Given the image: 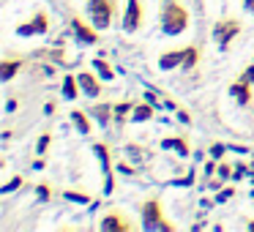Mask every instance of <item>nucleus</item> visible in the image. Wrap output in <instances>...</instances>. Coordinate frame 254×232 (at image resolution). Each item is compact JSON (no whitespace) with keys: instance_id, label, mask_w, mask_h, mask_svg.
I'll return each instance as SVG.
<instances>
[{"instance_id":"f257e3e1","label":"nucleus","mask_w":254,"mask_h":232,"mask_svg":"<svg viewBox=\"0 0 254 232\" xmlns=\"http://www.w3.org/2000/svg\"><path fill=\"white\" fill-rule=\"evenodd\" d=\"M189 28V11L178 3V0H167L161 8V30L170 36H178Z\"/></svg>"},{"instance_id":"f03ea898","label":"nucleus","mask_w":254,"mask_h":232,"mask_svg":"<svg viewBox=\"0 0 254 232\" xmlns=\"http://www.w3.org/2000/svg\"><path fill=\"white\" fill-rule=\"evenodd\" d=\"M88 14H90V22H93L99 30L110 28L112 19H115V14H118V0H90Z\"/></svg>"},{"instance_id":"7ed1b4c3","label":"nucleus","mask_w":254,"mask_h":232,"mask_svg":"<svg viewBox=\"0 0 254 232\" xmlns=\"http://www.w3.org/2000/svg\"><path fill=\"white\" fill-rule=\"evenodd\" d=\"M241 19H235V17H224V19H219V22L213 25V41L221 47V50H227L230 47V41L235 39L238 33H241Z\"/></svg>"},{"instance_id":"20e7f679","label":"nucleus","mask_w":254,"mask_h":232,"mask_svg":"<svg viewBox=\"0 0 254 232\" xmlns=\"http://www.w3.org/2000/svg\"><path fill=\"white\" fill-rule=\"evenodd\" d=\"M142 219H145V227H148V230H164V232L172 230L170 221H164V210H161L159 199H148V202H142Z\"/></svg>"},{"instance_id":"39448f33","label":"nucleus","mask_w":254,"mask_h":232,"mask_svg":"<svg viewBox=\"0 0 254 232\" xmlns=\"http://www.w3.org/2000/svg\"><path fill=\"white\" fill-rule=\"evenodd\" d=\"M252 82H254V63L230 85V93L235 96L238 104H249V101H252Z\"/></svg>"},{"instance_id":"423d86ee","label":"nucleus","mask_w":254,"mask_h":232,"mask_svg":"<svg viewBox=\"0 0 254 232\" xmlns=\"http://www.w3.org/2000/svg\"><path fill=\"white\" fill-rule=\"evenodd\" d=\"M142 3L139 0H128L126 6V14H123V30L126 33H137L139 28H142Z\"/></svg>"},{"instance_id":"0eeeda50","label":"nucleus","mask_w":254,"mask_h":232,"mask_svg":"<svg viewBox=\"0 0 254 232\" xmlns=\"http://www.w3.org/2000/svg\"><path fill=\"white\" fill-rule=\"evenodd\" d=\"M101 230H107V232H128V230H134V224H131V219H128L126 213H121V210H110V213L101 219Z\"/></svg>"},{"instance_id":"6e6552de","label":"nucleus","mask_w":254,"mask_h":232,"mask_svg":"<svg viewBox=\"0 0 254 232\" xmlns=\"http://www.w3.org/2000/svg\"><path fill=\"white\" fill-rule=\"evenodd\" d=\"M71 28H74V33H77V39L82 41V44H99V33H96V25L93 22H82L79 17H71Z\"/></svg>"},{"instance_id":"1a4fd4ad","label":"nucleus","mask_w":254,"mask_h":232,"mask_svg":"<svg viewBox=\"0 0 254 232\" xmlns=\"http://www.w3.org/2000/svg\"><path fill=\"white\" fill-rule=\"evenodd\" d=\"M47 30H50V17H47L44 11H39V14H33V19H30L28 25H19L17 33L19 36H33V33H47Z\"/></svg>"},{"instance_id":"9d476101","label":"nucleus","mask_w":254,"mask_h":232,"mask_svg":"<svg viewBox=\"0 0 254 232\" xmlns=\"http://www.w3.org/2000/svg\"><path fill=\"white\" fill-rule=\"evenodd\" d=\"M96 153H99L101 164H104V191H107V194H112V188H115V177H112L110 150H107V145H96Z\"/></svg>"},{"instance_id":"9b49d317","label":"nucleus","mask_w":254,"mask_h":232,"mask_svg":"<svg viewBox=\"0 0 254 232\" xmlns=\"http://www.w3.org/2000/svg\"><path fill=\"white\" fill-rule=\"evenodd\" d=\"M77 79H79V88H82V93H85V96H90V99H96V96L101 93V82L96 79V74H90V71H82V74H77Z\"/></svg>"},{"instance_id":"f8f14e48","label":"nucleus","mask_w":254,"mask_h":232,"mask_svg":"<svg viewBox=\"0 0 254 232\" xmlns=\"http://www.w3.org/2000/svg\"><path fill=\"white\" fill-rule=\"evenodd\" d=\"M22 66H25V63L19 60V58H6V60L0 63V79H3V82H11L14 74L22 71Z\"/></svg>"},{"instance_id":"ddd939ff","label":"nucleus","mask_w":254,"mask_h":232,"mask_svg":"<svg viewBox=\"0 0 254 232\" xmlns=\"http://www.w3.org/2000/svg\"><path fill=\"white\" fill-rule=\"evenodd\" d=\"M159 66L164 68V71H170V68H175V66H183V50L181 52H164V55L159 58Z\"/></svg>"},{"instance_id":"4468645a","label":"nucleus","mask_w":254,"mask_h":232,"mask_svg":"<svg viewBox=\"0 0 254 232\" xmlns=\"http://www.w3.org/2000/svg\"><path fill=\"white\" fill-rule=\"evenodd\" d=\"M71 123H74V126H77L82 134H88L90 128H93V123H90V117L85 115L82 110H74V112H71Z\"/></svg>"},{"instance_id":"2eb2a0df","label":"nucleus","mask_w":254,"mask_h":232,"mask_svg":"<svg viewBox=\"0 0 254 232\" xmlns=\"http://www.w3.org/2000/svg\"><path fill=\"white\" fill-rule=\"evenodd\" d=\"M199 63V47H186L183 50V68H194Z\"/></svg>"},{"instance_id":"dca6fc26","label":"nucleus","mask_w":254,"mask_h":232,"mask_svg":"<svg viewBox=\"0 0 254 232\" xmlns=\"http://www.w3.org/2000/svg\"><path fill=\"white\" fill-rule=\"evenodd\" d=\"M79 90H82V88H79V79L77 77H66V79H63V93H66V99H77Z\"/></svg>"},{"instance_id":"f3484780","label":"nucleus","mask_w":254,"mask_h":232,"mask_svg":"<svg viewBox=\"0 0 254 232\" xmlns=\"http://www.w3.org/2000/svg\"><path fill=\"white\" fill-rule=\"evenodd\" d=\"M93 115L107 126V123H110L112 117H115V107H110V104H99V107H93Z\"/></svg>"},{"instance_id":"a211bd4d","label":"nucleus","mask_w":254,"mask_h":232,"mask_svg":"<svg viewBox=\"0 0 254 232\" xmlns=\"http://www.w3.org/2000/svg\"><path fill=\"white\" fill-rule=\"evenodd\" d=\"M153 112L156 110L150 104H137V107H134V112H131V120H150Z\"/></svg>"},{"instance_id":"6ab92c4d","label":"nucleus","mask_w":254,"mask_h":232,"mask_svg":"<svg viewBox=\"0 0 254 232\" xmlns=\"http://www.w3.org/2000/svg\"><path fill=\"white\" fill-rule=\"evenodd\" d=\"M164 148H175L181 156H189V145H186V139H181V137L178 139H164Z\"/></svg>"},{"instance_id":"aec40b11","label":"nucleus","mask_w":254,"mask_h":232,"mask_svg":"<svg viewBox=\"0 0 254 232\" xmlns=\"http://www.w3.org/2000/svg\"><path fill=\"white\" fill-rule=\"evenodd\" d=\"M93 66H96V71H99V74H101V77H104V79H112V77H115V71H112V66H110V63H107V60H101V58H99V60L93 63Z\"/></svg>"},{"instance_id":"412c9836","label":"nucleus","mask_w":254,"mask_h":232,"mask_svg":"<svg viewBox=\"0 0 254 232\" xmlns=\"http://www.w3.org/2000/svg\"><path fill=\"white\" fill-rule=\"evenodd\" d=\"M131 110H134V107H128V104H118L115 107V117H118V120H123V117H126Z\"/></svg>"},{"instance_id":"4be33fe9","label":"nucleus","mask_w":254,"mask_h":232,"mask_svg":"<svg viewBox=\"0 0 254 232\" xmlns=\"http://www.w3.org/2000/svg\"><path fill=\"white\" fill-rule=\"evenodd\" d=\"M66 197L68 199H77V202H88V199H90L88 194H77V191H66Z\"/></svg>"},{"instance_id":"5701e85b","label":"nucleus","mask_w":254,"mask_h":232,"mask_svg":"<svg viewBox=\"0 0 254 232\" xmlns=\"http://www.w3.org/2000/svg\"><path fill=\"white\" fill-rule=\"evenodd\" d=\"M47 148H50V134H44V137L39 139V148H36V150H39V153H44Z\"/></svg>"},{"instance_id":"b1692460","label":"nucleus","mask_w":254,"mask_h":232,"mask_svg":"<svg viewBox=\"0 0 254 232\" xmlns=\"http://www.w3.org/2000/svg\"><path fill=\"white\" fill-rule=\"evenodd\" d=\"M19 183H22V177H14L11 183H6V186H3V194H8V191H14V188L19 186Z\"/></svg>"},{"instance_id":"393cba45","label":"nucleus","mask_w":254,"mask_h":232,"mask_svg":"<svg viewBox=\"0 0 254 232\" xmlns=\"http://www.w3.org/2000/svg\"><path fill=\"white\" fill-rule=\"evenodd\" d=\"M210 156H213V159H221V156H224V148H221V145H213V148H210Z\"/></svg>"},{"instance_id":"a878e982","label":"nucleus","mask_w":254,"mask_h":232,"mask_svg":"<svg viewBox=\"0 0 254 232\" xmlns=\"http://www.w3.org/2000/svg\"><path fill=\"white\" fill-rule=\"evenodd\" d=\"M36 191H39V194H41V197H44V199H47V197H50V186H44V183H41V186H39V188H36Z\"/></svg>"},{"instance_id":"bb28decb","label":"nucleus","mask_w":254,"mask_h":232,"mask_svg":"<svg viewBox=\"0 0 254 232\" xmlns=\"http://www.w3.org/2000/svg\"><path fill=\"white\" fill-rule=\"evenodd\" d=\"M230 197H232V188H227V191H221V194H219L221 202H224V199H230Z\"/></svg>"},{"instance_id":"cd10ccee","label":"nucleus","mask_w":254,"mask_h":232,"mask_svg":"<svg viewBox=\"0 0 254 232\" xmlns=\"http://www.w3.org/2000/svg\"><path fill=\"white\" fill-rule=\"evenodd\" d=\"M246 8H249V11L254 14V0H246Z\"/></svg>"}]
</instances>
